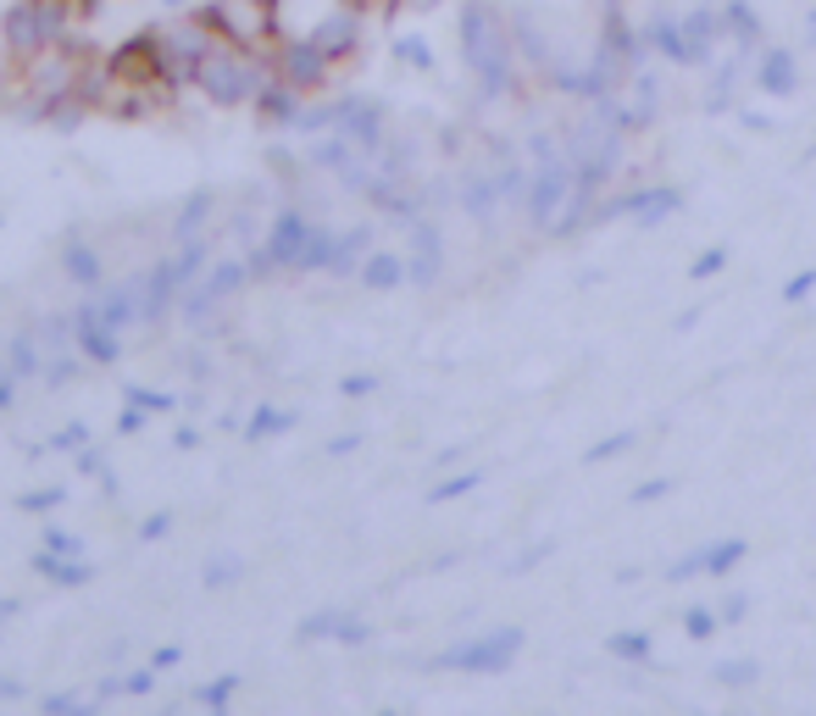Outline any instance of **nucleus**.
Returning a JSON list of instances; mask_svg holds the SVG:
<instances>
[{
	"label": "nucleus",
	"mask_w": 816,
	"mask_h": 716,
	"mask_svg": "<svg viewBox=\"0 0 816 716\" xmlns=\"http://www.w3.org/2000/svg\"><path fill=\"white\" fill-rule=\"evenodd\" d=\"M267 83H272V56L267 50H239L228 39H217L195 67V89L212 106H256V95Z\"/></svg>",
	"instance_id": "obj_1"
},
{
	"label": "nucleus",
	"mask_w": 816,
	"mask_h": 716,
	"mask_svg": "<svg viewBox=\"0 0 816 716\" xmlns=\"http://www.w3.org/2000/svg\"><path fill=\"white\" fill-rule=\"evenodd\" d=\"M333 261V234L322 223H311L306 212H284L279 223H272L267 245L250 255V273H279V266H290V273H328Z\"/></svg>",
	"instance_id": "obj_2"
},
{
	"label": "nucleus",
	"mask_w": 816,
	"mask_h": 716,
	"mask_svg": "<svg viewBox=\"0 0 816 716\" xmlns=\"http://www.w3.org/2000/svg\"><path fill=\"white\" fill-rule=\"evenodd\" d=\"M145 39H150L156 72H161L172 89H184V83H195V67H201V56L217 45V29H212L201 12H178V18L156 23Z\"/></svg>",
	"instance_id": "obj_3"
},
{
	"label": "nucleus",
	"mask_w": 816,
	"mask_h": 716,
	"mask_svg": "<svg viewBox=\"0 0 816 716\" xmlns=\"http://www.w3.org/2000/svg\"><path fill=\"white\" fill-rule=\"evenodd\" d=\"M462 39H467V67L484 78L489 95H500L511 83V34H506V23L489 0H473L462 12Z\"/></svg>",
	"instance_id": "obj_4"
},
{
	"label": "nucleus",
	"mask_w": 816,
	"mask_h": 716,
	"mask_svg": "<svg viewBox=\"0 0 816 716\" xmlns=\"http://www.w3.org/2000/svg\"><path fill=\"white\" fill-rule=\"evenodd\" d=\"M201 18L217 29V39H228L239 50L279 45V0H206Z\"/></svg>",
	"instance_id": "obj_5"
},
{
	"label": "nucleus",
	"mask_w": 816,
	"mask_h": 716,
	"mask_svg": "<svg viewBox=\"0 0 816 716\" xmlns=\"http://www.w3.org/2000/svg\"><path fill=\"white\" fill-rule=\"evenodd\" d=\"M206 266V239H195V245H184L178 255H167V261H156L150 273H139V289H145V322H156V317H167V306L184 295V284Z\"/></svg>",
	"instance_id": "obj_6"
},
{
	"label": "nucleus",
	"mask_w": 816,
	"mask_h": 716,
	"mask_svg": "<svg viewBox=\"0 0 816 716\" xmlns=\"http://www.w3.org/2000/svg\"><path fill=\"white\" fill-rule=\"evenodd\" d=\"M533 156H539V172H533V184H528V212L539 223H556L562 206H567V195L578 190V178H573V167L562 161V150L551 139H533Z\"/></svg>",
	"instance_id": "obj_7"
},
{
	"label": "nucleus",
	"mask_w": 816,
	"mask_h": 716,
	"mask_svg": "<svg viewBox=\"0 0 816 716\" xmlns=\"http://www.w3.org/2000/svg\"><path fill=\"white\" fill-rule=\"evenodd\" d=\"M522 650V628H495L484 639H467V645H450L444 656H433V667L444 672H506Z\"/></svg>",
	"instance_id": "obj_8"
},
{
	"label": "nucleus",
	"mask_w": 816,
	"mask_h": 716,
	"mask_svg": "<svg viewBox=\"0 0 816 716\" xmlns=\"http://www.w3.org/2000/svg\"><path fill=\"white\" fill-rule=\"evenodd\" d=\"M272 56V72H279L290 89H301V95H311V89H322L328 83V50L306 34V39H279V45H272L267 50Z\"/></svg>",
	"instance_id": "obj_9"
},
{
	"label": "nucleus",
	"mask_w": 816,
	"mask_h": 716,
	"mask_svg": "<svg viewBox=\"0 0 816 716\" xmlns=\"http://www.w3.org/2000/svg\"><path fill=\"white\" fill-rule=\"evenodd\" d=\"M656 50L672 56V61H683V67L705 61L711 56V12H689L683 23H661L656 29Z\"/></svg>",
	"instance_id": "obj_10"
},
{
	"label": "nucleus",
	"mask_w": 816,
	"mask_h": 716,
	"mask_svg": "<svg viewBox=\"0 0 816 716\" xmlns=\"http://www.w3.org/2000/svg\"><path fill=\"white\" fill-rule=\"evenodd\" d=\"M333 128L350 139V145H361V150H384V106L378 101H361V95H344V101H333Z\"/></svg>",
	"instance_id": "obj_11"
},
{
	"label": "nucleus",
	"mask_w": 816,
	"mask_h": 716,
	"mask_svg": "<svg viewBox=\"0 0 816 716\" xmlns=\"http://www.w3.org/2000/svg\"><path fill=\"white\" fill-rule=\"evenodd\" d=\"M72 350H83L89 362H101V367H112V362H117V350H123V333L101 322L95 300L72 311Z\"/></svg>",
	"instance_id": "obj_12"
},
{
	"label": "nucleus",
	"mask_w": 816,
	"mask_h": 716,
	"mask_svg": "<svg viewBox=\"0 0 816 716\" xmlns=\"http://www.w3.org/2000/svg\"><path fill=\"white\" fill-rule=\"evenodd\" d=\"M250 279V261H217L212 273L201 279V289L190 295V322H206V311H217L228 295H239Z\"/></svg>",
	"instance_id": "obj_13"
},
{
	"label": "nucleus",
	"mask_w": 816,
	"mask_h": 716,
	"mask_svg": "<svg viewBox=\"0 0 816 716\" xmlns=\"http://www.w3.org/2000/svg\"><path fill=\"white\" fill-rule=\"evenodd\" d=\"M745 561V539H728V545H705V550H694V556H683V561H672V583H683V578H700V572H711V578H728L734 567Z\"/></svg>",
	"instance_id": "obj_14"
},
{
	"label": "nucleus",
	"mask_w": 816,
	"mask_h": 716,
	"mask_svg": "<svg viewBox=\"0 0 816 716\" xmlns=\"http://www.w3.org/2000/svg\"><path fill=\"white\" fill-rule=\"evenodd\" d=\"M611 212H622V217H633V223L656 228V223H667V217L678 212V190H667V184H656V190H633V195H622L616 206H605V217H611Z\"/></svg>",
	"instance_id": "obj_15"
},
{
	"label": "nucleus",
	"mask_w": 816,
	"mask_h": 716,
	"mask_svg": "<svg viewBox=\"0 0 816 716\" xmlns=\"http://www.w3.org/2000/svg\"><path fill=\"white\" fill-rule=\"evenodd\" d=\"M301 639H339V645H367L373 639V628L361 616H350V611H317V616H306L301 622Z\"/></svg>",
	"instance_id": "obj_16"
},
{
	"label": "nucleus",
	"mask_w": 816,
	"mask_h": 716,
	"mask_svg": "<svg viewBox=\"0 0 816 716\" xmlns=\"http://www.w3.org/2000/svg\"><path fill=\"white\" fill-rule=\"evenodd\" d=\"M61 273H67L78 289H101V284H106V261H101V250L89 245V239L72 234V239L61 245Z\"/></svg>",
	"instance_id": "obj_17"
},
{
	"label": "nucleus",
	"mask_w": 816,
	"mask_h": 716,
	"mask_svg": "<svg viewBox=\"0 0 816 716\" xmlns=\"http://www.w3.org/2000/svg\"><path fill=\"white\" fill-rule=\"evenodd\" d=\"M355 34H361V23H355V12H333V18H322L317 29H311V39L328 50V61H339V56H350L355 50Z\"/></svg>",
	"instance_id": "obj_18"
},
{
	"label": "nucleus",
	"mask_w": 816,
	"mask_h": 716,
	"mask_svg": "<svg viewBox=\"0 0 816 716\" xmlns=\"http://www.w3.org/2000/svg\"><path fill=\"white\" fill-rule=\"evenodd\" d=\"M212 190H201V195H190L184 206H178V217H172V239L178 245H195L201 234H206V217H212Z\"/></svg>",
	"instance_id": "obj_19"
},
{
	"label": "nucleus",
	"mask_w": 816,
	"mask_h": 716,
	"mask_svg": "<svg viewBox=\"0 0 816 716\" xmlns=\"http://www.w3.org/2000/svg\"><path fill=\"white\" fill-rule=\"evenodd\" d=\"M34 572H45V578H50V583H61V589L95 578V567H89L83 556H56V550H39V556H34Z\"/></svg>",
	"instance_id": "obj_20"
},
{
	"label": "nucleus",
	"mask_w": 816,
	"mask_h": 716,
	"mask_svg": "<svg viewBox=\"0 0 816 716\" xmlns=\"http://www.w3.org/2000/svg\"><path fill=\"white\" fill-rule=\"evenodd\" d=\"M411 245H417V255L406 261L411 266V284H433L439 279V234L428 223H411Z\"/></svg>",
	"instance_id": "obj_21"
},
{
	"label": "nucleus",
	"mask_w": 816,
	"mask_h": 716,
	"mask_svg": "<svg viewBox=\"0 0 816 716\" xmlns=\"http://www.w3.org/2000/svg\"><path fill=\"white\" fill-rule=\"evenodd\" d=\"M361 284H367V289H395V284H406L411 279V266L400 261V255H367V261H361V273H355Z\"/></svg>",
	"instance_id": "obj_22"
},
{
	"label": "nucleus",
	"mask_w": 816,
	"mask_h": 716,
	"mask_svg": "<svg viewBox=\"0 0 816 716\" xmlns=\"http://www.w3.org/2000/svg\"><path fill=\"white\" fill-rule=\"evenodd\" d=\"M7 373H12V378H39V373H45V344H39L34 328L12 339V362H7Z\"/></svg>",
	"instance_id": "obj_23"
},
{
	"label": "nucleus",
	"mask_w": 816,
	"mask_h": 716,
	"mask_svg": "<svg viewBox=\"0 0 816 716\" xmlns=\"http://www.w3.org/2000/svg\"><path fill=\"white\" fill-rule=\"evenodd\" d=\"M295 422H301L295 411H279V406H256V417H250V428H245V433H250V439L261 444V439H279V433H290Z\"/></svg>",
	"instance_id": "obj_24"
},
{
	"label": "nucleus",
	"mask_w": 816,
	"mask_h": 716,
	"mask_svg": "<svg viewBox=\"0 0 816 716\" xmlns=\"http://www.w3.org/2000/svg\"><path fill=\"white\" fill-rule=\"evenodd\" d=\"M761 89H772V95H789V89H794V56H789V50H767V61H761Z\"/></svg>",
	"instance_id": "obj_25"
},
{
	"label": "nucleus",
	"mask_w": 816,
	"mask_h": 716,
	"mask_svg": "<svg viewBox=\"0 0 816 716\" xmlns=\"http://www.w3.org/2000/svg\"><path fill=\"white\" fill-rule=\"evenodd\" d=\"M616 661H650V634H611Z\"/></svg>",
	"instance_id": "obj_26"
},
{
	"label": "nucleus",
	"mask_w": 816,
	"mask_h": 716,
	"mask_svg": "<svg viewBox=\"0 0 816 716\" xmlns=\"http://www.w3.org/2000/svg\"><path fill=\"white\" fill-rule=\"evenodd\" d=\"M239 572H245V561H239V556H212V561H206V583H212V589L239 583Z\"/></svg>",
	"instance_id": "obj_27"
},
{
	"label": "nucleus",
	"mask_w": 816,
	"mask_h": 716,
	"mask_svg": "<svg viewBox=\"0 0 816 716\" xmlns=\"http://www.w3.org/2000/svg\"><path fill=\"white\" fill-rule=\"evenodd\" d=\"M761 672H756V661H728V667H716V683H728V689H750Z\"/></svg>",
	"instance_id": "obj_28"
},
{
	"label": "nucleus",
	"mask_w": 816,
	"mask_h": 716,
	"mask_svg": "<svg viewBox=\"0 0 816 716\" xmlns=\"http://www.w3.org/2000/svg\"><path fill=\"white\" fill-rule=\"evenodd\" d=\"M128 406H139V411L161 417V411H172V395H161V389H128Z\"/></svg>",
	"instance_id": "obj_29"
},
{
	"label": "nucleus",
	"mask_w": 816,
	"mask_h": 716,
	"mask_svg": "<svg viewBox=\"0 0 816 716\" xmlns=\"http://www.w3.org/2000/svg\"><path fill=\"white\" fill-rule=\"evenodd\" d=\"M234 689H239V678L228 672V678H217V683H206V689H201V705H212V711H223V705L234 700Z\"/></svg>",
	"instance_id": "obj_30"
},
{
	"label": "nucleus",
	"mask_w": 816,
	"mask_h": 716,
	"mask_svg": "<svg viewBox=\"0 0 816 716\" xmlns=\"http://www.w3.org/2000/svg\"><path fill=\"white\" fill-rule=\"evenodd\" d=\"M467 489H478V473H462V478H444L439 489H428V500L439 505V500H456V495H467Z\"/></svg>",
	"instance_id": "obj_31"
},
{
	"label": "nucleus",
	"mask_w": 816,
	"mask_h": 716,
	"mask_svg": "<svg viewBox=\"0 0 816 716\" xmlns=\"http://www.w3.org/2000/svg\"><path fill=\"white\" fill-rule=\"evenodd\" d=\"M716 622H722L716 611H705V605H694V611L683 616V628H689L694 639H711V634H716Z\"/></svg>",
	"instance_id": "obj_32"
},
{
	"label": "nucleus",
	"mask_w": 816,
	"mask_h": 716,
	"mask_svg": "<svg viewBox=\"0 0 816 716\" xmlns=\"http://www.w3.org/2000/svg\"><path fill=\"white\" fill-rule=\"evenodd\" d=\"M150 683H156V667H150V672H128V678H112V683H106V694H145Z\"/></svg>",
	"instance_id": "obj_33"
},
{
	"label": "nucleus",
	"mask_w": 816,
	"mask_h": 716,
	"mask_svg": "<svg viewBox=\"0 0 816 716\" xmlns=\"http://www.w3.org/2000/svg\"><path fill=\"white\" fill-rule=\"evenodd\" d=\"M627 444H633V433H611V439H600L594 451H589V462H611V456H622V451H627Z\"/></svg>",
	"instance_id": "obj_34"
},
{
	"label": "nucleus",
	"mask_w": 816,
	"mask_h": 716,
	"mask_svg": "<svg viewBox=\"0 0 816 716\" xmlns=\"http://www.w3.org/2000/svg\"><path fill=\"white\" fill-rule=\"evenodd\" d=\"M722 266H728V250H705V255H700V261L689 266V273H694V279H716Z\"/></svg>",
	"instance_id": "obj_35"
},
{
	"label": "nucleus",
	"mask_w": 816,
	"mask_h": 716,
	"mask_svg": "<svg viewBox=\"0 0 816 716\" xmlns=\"http://www.w3.org/2000/svg\"><path fill=\"white\" fill-rule=\"evenodd\" d=\"M50 444H56V451H83V444H89V428H83V422H72V428H61Z\"/></svg>",
	"instance_id": "obj_36"
},
{
	"label": "nucleus",
	"mask_w": 816,
	"mask_h": 716,
	"mask_svg": "<svg viewBox=\"0 0 816 716\" xmlns=\"http://www.w3.org/2000/svg\"><path fill=\"white\" fill-rule=\"evenodd\" d=\"M45 550H56V556H78V539L67 527H45Z\"/></svg>",
	"instance_id": "obj_37"
},
{
	"label": "nucleus",
	"mask_w": 816,
	"mask_h": 716,
	"mask_svg": "<svg viewBox=\"0 0 816 716\" xmlns=\"http://www.w3.org/2000/svg\"><path fill=\"white\" fill-rule=\"evenodd\" d=\"M61 505V489H39V495H23V511H56Z\"/></svg>",
	"instance_id": "obj_38"
},
{
	"label": "nucleus",
	"mask_w": 816,
	"mask_h": 716,
	"mask_svg": "<svg viewBox=\"0 0 816 716\" xmlns=\"http://www.w3.org/2000/svg\"><path fill=\"white\" fill-rule=\"evenodd\" d=\"M167 527H172V516H167V511H150V516L139 522V539H161Z\"/></svg>",
	"instance_id": "obj_39"
},
{
	"label": "nucleus",
	"mask_w": 816,
	"mask_h": 716,
	"mask_svg": "<svg viewBox=\"0 0 816 716\" xmlns=\"http://www.w3.org/2000/svg\"><path fill=\"white\" fill-rule=\"evenodd\" d=\"M811 289H816V266H805V273L783 289V300H800V295H811Z\"/></svg>",
	"instance_id": "obj_40"
},
{
	"label": "nucleus",
	"mask_w": 816,
	"mask_h": 716,
	"mask_svg": "<svg viewBox=\"0 0 816 716\" xmlns=\"http://www.w3.org/2000/svg\"><path fill=\"white\" fill-rule=\"evenodd\" d=\"M745 611H750V600H745V594H728V600H722V611H716V616H722V622H739Z\"/></svg>",
	"instance_id": "obj_41"
},
{
	"label": "nucleus",
	"mask_w": 816,
	"mask_h": 716,
	"mask_svg": "<svg viewBox=\"0 0 816 716\" xmlns=\"http://www.w3.org/2000/svg\"><path fill=\"white\" fill-rule=\"evenodd\" d=\"M145 417H150V411H139V406H128V411L117 417V433H139V428H145Z\"/></svg>",
	"instance_id": "obj_42"
},
{
	"label": "nucleus",
	"mask_w": 816,
	"mask_h": 716,
	"mask_svg": "<svg viewBox=\"0 0 816 716\" xmlns=\"http://www.w3.org/2000/svg\"><path fill=\"white\" fill-rule=\"evenodd\" d=\"M667 489H672V484H667V478H650V484H645V489H633V500H639V505H645V500H661V495H667Z\"/></svg>",
	"instance_id": "obj_43"
},
{
	"label": "nucleus",
	"mask_w": 816,
	"mask_h": 716,
	"mask_svg": "<svg viewBox=\"0 0 816 716\" xmlns=\"http://www.w3.org/2000/svg\"><path fill=\"white\" fill-rule=\"evenodd\" d=\"M12 395H18V378H12L7 367H0V411H7V406H12Z\"/></svg>",
	"instance_id": "obj_44"
},
{
	"label": "nucleus",
	"mask_w": 816,
	"mask_h": 716,
	"mask_svg": "<svg viewBox=\"0 0 816 716\" xmlns=\"http://www.w3.org/2000/svg\"><path fill=\"white\" fill-rule=\"evenodd\" d=\"M400 56H406V61H417V67H428V50H422V39H406V45H400Z\"/></svg>",
	"instance_id": "obj_45"
},
{
	"label": "nucleus",
	"mask_w": 816,
	"mask_h": 716,
	"mask_svg": "<svg viewBox=\"0 0 816 716\" xmlns=\"http://www.w3.org/2000/svg\"><path fill=\"white\" fill-rule=\"evenodd\" d=\"M378 378H344V395H373Z\"/></svg>",
	"instance_id": "obj_46"
},
{
	"label": "nucleus",
	"mask_w": 816,
	"mask_h": 716,
	"mask_svg": "<svg viewBox=\"0 0 816 716\" xmlns=\"http://www.w3.org/2000/svg\"><path fill=\"white\" fill-rule=\"evenodd\" d=\"M78 467H83V473H101V478H106V462H101L95 451H83V456H78Z\"/></svg>",
	"instance_id": "obj_47"
},
{
	"label": "nucleus",
	"mask_w": 816,
	"mask_h": 716,
	"mask_svg": "<svg viewBox=\"0 0 816 716\" xmlns=\"http://www.w3.org/2000/svg\"><path fill=\"white\" fill-rule=\"evenodd\" d=\"M150 667H156V672H161V667H178V650H156V656H150Z\"/></svg>",
	"instance_id": "obj_48"
},
{
	"label": "nucleus",
	"mask_w": 816,
	"mask_h": 716,
	"mask_svg": "<svg viewBox=\"0 0 816 716\" xmlns=\"http://www.w3.org/2000/svg\"><path fill=\"white\" fill-rule=\"evenodd\" d=\"M811 34H816V18H811Z\"/></svg>",
	"instance_id": "obj_49"
}]
</instances>
